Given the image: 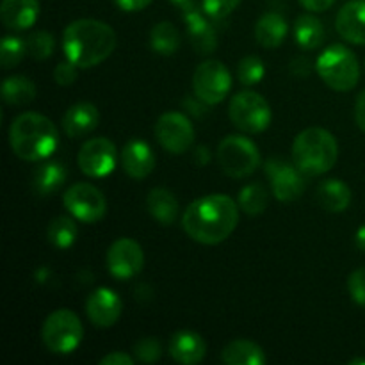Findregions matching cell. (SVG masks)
I'll list each match as a JSON object with an SVG mask.
<instances>
[{"mask_svg": "<svg viewBox=\"0 0 365 365\" xmlns=\"http://www.w3.org/2000/svg\"><path fill=\"white\" fill-rule=\"evenodd\" d=\"M77 225H75L73 216H57L53 217L46 228V237H48L50 245L57 250H68L75 245L77 241Z\"/></svg>", "mask_w": 365, "mask_h": 365, "instance_id": "obj_30", "label": "cell"}, {"mask_svg": "<svg viewBox=\"0 0 365 365\" xmlns=\"http://www.w3.org/2000/svg\"><path fill=\"white\" fill-rule=\"evenodd\" d=\"M210 160V152L205 145H200L198 148L195 150V163L198 166H207Z\"/></svg>", "mask_w": 365, "mask_h": 365, "instance_id": "obj_44", "label": "cell"}, {"mask_svg": "<svg viewBox=\"0 0 365 365\" xmlns=\"http://www.w3.org/2000/svg\"><path fill=\"white\" fill-rule=\"evenodd\" d=\"M9 145L21 160L38 163L46 159L59 146L57 127L39 113H24L9 127Z\"/></svg>", "mask_w": 365, "mask_h": 365, "instance_id": "obj_3", "label": "cell"}, {"mask_svg": "<svg viewBox=\"0 0 365 365\" xmlns=\"http://www.w3.org/2000/svg\"><path fill=\"white\" fill-rule=\"evenodd\" d=\"M302 6L310 13H323V11L330 9L335 4V0H299Z\"/></svg>", "mask_w": 365, "mask_h": 365, "instance_id": "obj_42", "label": "cell"}, {"mask_svg": "<svg viewBox=\"0 0 365 365\" xmlns=\"http://www.w3.org/2000/svg\"><path fill=\"white\" fill-rule=\"evenodd\" d=\"M207 355V344L203 337L196 331L182 330L171 337L170 356L177 364L195 365L200 364Z\"/></svg>", "mask_w": 365, "mask_h": 365, "instance_id": "obj_19", "label": "cell"}, {"mask_svg": "<svg viewBox=\"0 0 365 365\" xmlns=\"http://www.w3.org/2000/svg\"><path fill=\"white\" fill-rule=\"evenodd\" d=\"M221 360L227 365H264L267 362L266 353L257 342L239 339L227 344L221 351Z\"/></svg>", "mask_w": 365, "mask_h": 365, "instance_id": "obj_24", "label": "cell"}, {"mask_svg": "<svg viewBox=\"0 0 365 365\" xmlns=\"http://www.w3.org/2000/svg\"><path fill=\"white\" fill-rule=\"evenodd\" d=\"M217 163L225 175L232 178H246L260 166V152L252 139L245 135H227L217 146Z\"/></svg>", "mask_w": 365, "mask_h": 365, "instance_id": "obj_7", "label": "cell"}, {"mask_svg": "<svg viewBox=\"0 0 365 365\" xmlns=\"http://www.w3.org/2000/svg\"><path fill=\"white\" fill-rule=\"evenodd\" d=\"M356 364L365 365V360L364 359H355V360H351V362H349V365H356Z\"/></svg>", "mask_w": 365, "mask_h": 365, "instance_id": "obj_47", "label": "cell"}, {"mask_svg": "<svg viewBox=\"0 0 365 365\" xmlns=\"http://www.w3.org/2000/svg\"><path fill=\"white\" fill-rule=\"evenodd\" d=\"M170 2L175 4V6L182 11H185V9H189V7L195 6V0H170Z\"/></svg>", "mask_w": 365, "mask_h": 365, "instance_id": "obj_46", "label": "cell"}, {"mask_svg": "<svg viewBox=\"0 0 365 365\" xmlns=\"http://www.w3.org/2000/svg\"><path fill=\"white\" fill-rule=\"evenodd\" d=\"M348 291L353 302L365 309V267H359L349 274Z\"/></svg>", "mask_w": 365, "mask_h": 365, "instance_id": "obj_37", "label": "cell"}, {"mask_svg": "<svg viewBox=\"0 0 365 365\" xmlns=\"http://www.w3.org/2000/svg\"><path fill=\"white\" fill-rule=\"evenodd\" d=\"M64 209L82 223H96L102 220L107 212V202L100 189L95 185L78 182L73 184L63 196Z\"/></svg>", "mask_w": 365, "mask_h": 365, "instance_id": "obj_10", "label": "cell"}, {"mask_svg": "<svg viewBox=\"0 0 365 365\" xmlns=\"http://www.w3.org/2000/svg\"><path fill=\"white\" fill-rule=\"evenodd\" d=\"M123 310L120 296L109 287L93 291L86 299V314L96 328H110L118 323Z\"/></svg>", "mask_w": 365, "mask_h": 365, "instance_id": "obj_15", "label": "cell"}, {"mask_svg": "<svg viewBox=\"0 0 365 365\" xmlns=\"http://www.w3.org/2000/svg\"><path fill=\"white\" fill-rule=\"evenodd\" d=\"M39 0H2L0 18L4 27L11 31H25L38 21Z\"/></svg>", "mask_w": 365, "mask_h": 365, "instance_id": "obj_21", "label": "cell"}, {"mask_svg": "<svg viewBox=\"0 0 365 365\" xmlns=\"http://www.w3.org/2000/svg\"><path fill=\"white\" fill-rule=\"evenodd\" d=\"M121 166L123 171L134 180H143L155 168V155L148 143L141 139H132L121 150Z\"/></svg>", "mask_w": 365, "mask_h": 365, "instance_id": "obj_18", "label": "cell"}, {"mask_svg": "<svg viewBox=\"0 0 365 365\" xmlns=\"http://www.w3.org/2000/svg\"><path fill=\"white\" fill-rule=\"evenodd\" d=\"M180 32L170 21H160V24L153 25L152 32H150V46L159 56H175L180 48Z\"/></svg>", "mask_w": 365, "mask_h": 365, "instance_id": "obj_28", "label": "cell"}, {"mask_svg": "<svg viewBox=\"0 0 365 365\" xmlns=\"http://www.w3.org/2000/svg\"><path fill=\"white\" fill-rule=\"evenodd\" d=\"M116 145L107 138H93L82 145L77 163L82 173L89 178H103L116 168Z\"/></svg>", "mask_w": 365, "mask_h": 365, "instance_id": "obj_13", "label": "cell"}, {"mask_svg": "<svg viewBox=\"0 0 365 365\" xmlns=\"http://www.w3.org/2000/svg\"><path fill=\"white\" fill-rule=\"evenodd\" d=\"M145 266V253L134 239L121 237L107 250V269L116 280H130L138 277Z\"/></svg>", "mask_w": 365, "mask_h": 365, "instance_id": "obj_14", "label": "cell"}, {"mask_svg": "<svg viewBox=\"0 0 365 365\" xmlns=\"http://www.w3.org/2000/svg\"><path fill=\"white\" fill-rule=\"evenodd\" d=\"M182 13H184L189 41H191L196 53H200V56L212 53L217 46V34L214 25L209 21V16L203 13V9L200 11L196 6L189 7V9L182 11Z\"/></svg>", "mask_w": 365, "mask_h": 365, "instance_id": "obj_16", "label": "cell"}, {"mask_svg": "<svg viewBox=\"0 0 365 365\" xmlns=\"http://www.w3.org/2000/svg\"><path fill=\"white\" fill-rule=\"evenodd\" d=\"M321 81L334 91H351L360 78V64L355 53L344 45H331L316 61Z\"/></svg>", "mask_w": 365, "mask_h": 365, "instance_id": "obj_5", "label": "cell"}, {"mask_svg": "<svg viewBox=\"0 0 365 365\" xmlns=\"http://www.w3.org/2000/svg\"><path fill=\"white\" fill-rule=\"evenodd\" d=\"M228 116L232 123L246 134H260L273 120L267 100L255 91H241L232 96Z\"/></svg>", "mask_w": 365, "mask_h": 365, "instance_id": "obj_8", "label": "cell"}, {"mask_svg": "<svg viewBox=\"0 0 365 365\" xmlns=\"http://www.w3.org/2000/svg\"><path fill=\"white\" fill-rule=\"evenodd\" d=\"M239 210L237 203L227 195L202 196L185 209L182 228L200 245H220L237 228Z\"/></svg>", "mask_w": 365, "mask_h": 365, "instance_id": "obj_1", "label": "cell"}, {"mask_svg": "<svg viewBox=\"0 0 365 365\" xmlns=\"http://www.w3.org/2000/svg\"><path fill=\"white\" fill-rule=\"evenodd\" d=\"M287 36V20L280 13H266L255 25V39L264 48H277Z\"/></svg>", "mask_w": 365, "mask_h": 365, "instance_id": "obj_25", "label": "cell"}, {"mask_svg": "<svg viewBox=\"0 0 365 365\" xmlns=\"http://www.w3.org/2000/svg\"><path fill=\"white\" fill-rule=\"evenodd\" d=\"M317 203L328 212H344L351 203V189L339 178H328L317 185Z\"/></svg>", "mask_w": 365, "mask_h": 365, "instance_id": "obj_22", "label": "cell"}, {"mask_svg": "<svg viewBox=\"0 0 365 365\" xmlns=\"http://www.w3.org/2000/svg\"><path fill=\"white\" fill-rule=\"evenodd\" d=\"M116 48V32L100 20L82 18L64 29L63 50L78 68H93L109 59Z\"/></svg>", "mask_w": 365, "mask_h": 365, "instance_id": "obj_2", "label": "cell"}, {"mask_svg": "<svg viewBox=\"0 0 365 365\" xmlns=\"http://www.w3.org/2000/svg\"><path fill=\"white\" fill-rule=\"evenodd\" d=\"M184 106L187 107L189 113H192L195 116H203V114L207 113V106L209 103L203 102L202 98H198V96H187V98L184 100Z\"/></svg>", "mask_w": 365, "mask_h": 365, "instance_id": "obj_41", "label": "cell"}, {"mask_svg": "<svg viewBox=\"0 0 365 365\" xmlns=\"http://www.w3.org/2000/svg\"><path fill=\"white\" fill-rule=\"evenodd\" d=\"M146 209L157 223L170 227L177 221L180 207H178V200L175 198L173 192L164 187H155L146 196Z\"/></svg>", "mask_w": 365, "mask_h": 365, "instance_id": "obj_23", "label": "cell"}, {"mask_svg": "<svg viewBox=\"0 0 365 365\" xmlns=\"http://www.w3.org/2000/svg\"><path fill=\"white\" fill-rule=\"evenodd\" d=\"M68 171L63 163H45L32 175V189L38 196H52L64 185Z\"/></svg>", "mask_w": 365, "mask_h": 365, "instance_id": "obj_26", "label": "cell"}, {"mask_svg": "<svg viewBox=\"0 0 365 365\" xmlns=\"http://www.w3.org/2000/svg\"><path fill=\"white\" fill-rule=\"evenodd\" d=\"M27 53V43L16 36H6L2 39V46H0V63H2L4 70L14 68L20 64Z\"/></svg>", "mask_w": 365, "mask_h": 365, "instance_id": "obj_32", "label": "cell"}, {"mask_svg": "<svg viewBox=\"0 0 365 365\" xmlns=\"http://www.w3.org/2000/svg\"><path fill=\"white\" fill-rule=\"evenodd\" d=\"M25 43H27L29 56L34 57L36 61L48 59L53 53V48H56V39H53V36L46 31L32 32V34L25 39Z\"/></svg>", "mask_w": 365, "mask_h": 365, "instance_id": "obj_33", "label": "cell"}, {"mask_svg": "<svg viewBox=\"0 0 365 365\" xmlns=\"http://www.w3.org/2000/svg\"><path fill=\"white\" fill-rule=\"evenodd\" d=\"M355 245H356V248L360 250V252H365V225H362V227L356 230Z\"/></svg>", "mask_w": 365, "mask_h": 365, "instance_id": "obj_45", "label": "cell"}, {"mask_svg": "<svg viewBox=\"0 0 365 365\" xmlns=\"http://www.w3.org/2000/svg\"><path fill=\"white\" fill-rule=\"evenodd\" d=\"M239 81L245 86H255L262 82L264 75H266V68L260 57L257 56H246L245 59L239 61L237 66Z\"/></svg>", "mask_w": 365, "mask_h": 365, "instance_id": "obj_34", "label": "cell"}, {"mask_svg": "<svg viewBox=\"0 0 365 365\" xmlns=\"http://www.w3.org/2000/svg\"><path fill=\"white\" fill-rule=\"evenodd\" d=\"M241 0H202V9L212 20H223L234 13Z\"/></svg>", "mask_w": 365, "mask_h": 365, "instance_id": "obj_36", "label": "cell"}, {"mask_svg": "<svg viewBox=\"0 0 365 365\" xmlns=\"http://www.w3.org/2000/svg\"><path fill=\"white\" fill-rule=\"evenodd\" d=\"M339 36L353 45H365V0L344 4L335 18Z\"/></svg>", "mask_w": 365, "mask_h": 365, "instance_id": "obj_17", "label": "cell"}, {"mask_svg": "<svg viewBox=\"0 0 365 365\" xmlns=\"http://www.w3.org/2000/svg\"><path fill=\"white\" fill-rule=\"evenodd\" d=\"M264 170H266V177L269 178L271 191L278 202H294L302 198L307 182L305 175L296 168L294 163L291 164L287 160L273 157L264 164Z\"/></svg>", "mask_w": 365, "mask_h": 365, "instance_id": "obj_11", "label": "cell"}, {"mask_svg": "<svg viewBox=\"0 0 365 365\" xmlns=\"http://www.w3.org/2000/svg\"><path fill=\"white\" fill-rule=\"evenodd\" d=\"M77 68L78 66H75L71 61L57 64L56 70H53V81H56L59 86H64V88H66V86H71L75 81H77V75H78Z\"/></svg>", "mask_w": 365, "mask_h": 365, "instance_id": "obj_38", "label": "cell"}, {"mask_svg": "<svg viewBox=\"0 0 365 365\" xmlns=\"http://www.w3.org/2000/svg\"><path fill=\"white\" fill-rule=\"evenodd\" d=\"M267 202H269V192L259 182L245 185L237 196L239 209L248 216H260L266 210Z\"/></svg>", "mask_w": 365, "mask_h": 365, "instance_id": "obj_31", "label": "cell"}, {"mask_svg": "<svg viewBox=\"0 0 365 365\" xmlns=\"http://www.w3.org/2000/svg\"><path fill=\"white\" fill-rule=\"evenodd\" d=\"M100 123V113L95 103L78 102L71 106L63 116V128L68 138H84L91 134Z\"/></svg>", "mask_w": 365, "mask_h": 365, "instance_id": "obj_20", "label": "cell"}, {"mask_svg": "<svg viewBox=\"0 0 365 365\" xmlns=\"http://www.w3.org/2000/svg\"><path fill=\"white\" fill-rule=\"evenodd\" d=\"M355 120L356 125L365 132V91H362L355 103Z\"/></svg>", "mask_w": 365, "mask_h": 365, "instance_id": "obj_43", "label": "cell"}, {"mask_svg": "<svg viewBox=\"0 0 365 365\" xmlns=\"http://www.w3.org/2000/svg\"><path fill=\"white\" fill-rule=\"evenodd\" d=\"M134 362L135 359H132L128 353H123V351L109 353V355H106L102 360H100V364L102 365H134Z\"/></svg>", "mask_w": 365, "mask_h": 365, "instance_id": "obj_39", "label": "cell"}, {"mask_svg": "<svg viewBox=\"0 0 365 365\" xmlns=\"http://www.w3.org/2000/svg\"><path fill=\"white\" fill-rule=\"evenodd\" d=\"M121 11L125 13H138V11H143L145 7H148L152 4V0H113Z\"/></svg>", "mask_w": 365, "mask_h": 365, "instance_id": "obj_40", "label": "cell"}, {"mask_svg": "<svg viewBox=\"0 0 365 365\" xmlns=\"http://www.w3.org/2000/svg\"><path fill=\"white\" fill-rule=\"evenodd\" d=\"M163 355V346L155 337H145L135 342L134 346V359L138 362L153 364Z\"/></svg>", "mask_w": 365, "mask_h": 365, "instance_id": "obj_35", "label": "cell"}, {"mask_svg": "<svg viewBox=\"0 0 365 365\" xmlns=\"http://www.w3.org/2000/svg\"><path fill=\"white\" fill-rule=\"evenodd\" d=\"M294 41L303 50H316L324 43V25L312 14H302L294 24Z\"/></svg>", "mask_w": 365, "mask_h": 365, "instance_id": "obj_27", "label": "cell"}, {"mask_svg": "<svg viewBox=\"0 0 365 365\" xmlns=\"http://www.w3.org/2000/svg\"><path fill=\"white\" fill-rule=\"evenodd\" d=\"M232 89V75L221 61L209 59L198 64L192 75V91L209 106H217Z\"/></svg>", "mask_w": 365, "mask_h": 365, "instance_id": "obj_9", "label": "cell"}, {"mask_svg": "<svg viewBox=\"0 0 365 365\" xmlns=\"http://www.w3.org/2000/svg\"><path fill=\"white\" fill-rule=\"evenodd\" d=\"M84 328L77 314L59 309L50 314L41 328V341L53 355H70L81 346Z\"/></svg>", "mask_w": 365, "mask_h": 365, "instance_id": "obj_6", "label": "cell"}, {"mask_svg": "<svg viewBox=\"0 0 365 365\" xmlns=\"http://www.w3.org/2000/svg\"><path fill=\"white\" fill-rule=\"evenodd\" d=\"M337 159V139L327 128H305L292 143V163L305 177H319L328 173Z\"/></svg>", "mask_w": 365, "mask_h": 365, "instance_id": "obj_4", "label": "cell"}, {"mask_svg": "<svg viewBox=\"0 0 365 365\" xmlns=\"http://www.w3.org/2000/svg\"><path fill=\"white\" fill-rule=\"evenodd\" d=\"M155 138L171 155H182L195 143V127L182 113H166L157 120Z\"/></svg>", "mask_w": 365, "mask_h": 365, "instance_id": "obj_12", "label": "cell"}, {"mask_svg": "<svg viewBox=\"0 0 365 365\" xmlns=\"http://www.w3.org/2000/svg\"><path fill=\"white\" fill-rule=\"evenodd\" d=\"M2 98L9 106H27L36 98L34 82L24 75H13L2 82Z\"/></svg>", "mask_w": 365, "mask_h": 365, "instance_id": "obj_29", "label": "cell"}]
</instances>
